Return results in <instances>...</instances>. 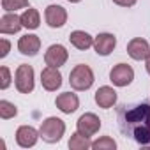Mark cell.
<instances>
[{
    "label": "cell",
    "instance_id": "6da1fadb",
    "mask_svg": "<svg viewBox=\"0 0 150 150\" xmlns=\"http://www.w3.org/2000/svg\"><path fill=\"white\" fill-rule=\"evenodd\" d=\"M117 122L125 138L150 148V101L120 104L117 108Z\"/></svg>",
    "mask_w": 150,
    "mask_h": 150
},
{
    "label": "cell",
    "instance_id": "7a4b0ae2",
    "mask_svg": "<svg viewBox=\"0 0 150 150\" xmlns=\"http://www.w3.org/2000/svg\"><path fill=\"white\" fill-rule=\"evenodd\" d=\"M64 132H65V124H64V120H60L57 117H50V118L42 120V124L39 127V134L46 143L60 141Z\"/></svg>",
    "mask_w": 150,
    "mask_h": 150
},
{
    "label": "cell",
    "instance_id": "3957f363",
    "mask_svg": "<svg viewBox=\"0 0 150 150\" xmlns=\"http://www.w3.org/2000/svg\"><path fill=\"white\" fill-rule=\"evenodd\" d=\"M69 83L74 90H88L94 83V71L85 64H78L69 74Z\"/></svg>",
    "mask_w": 150,
    "mask_h": 150
},
{
    "label": "cell",
    "instance_id": "277c9868",
    "mask_svg": "<svg viewBox=\"0 0 150 150\" xmlns=\"http://www.w3.org/2000/svg\"><path fill=\"white\" fill-rule=\"evenodd\" d=\"M14 85L20 94H30L34 90V69L28 64H21L14 74Z\"/></svg>",
    "mask_w": 150,
    "mask_h": 150
},
{
    "label": "cell",
    "instance_id": "5b68a950",
    "mask_svg": "<svg viewBox=\"0 0 150 150\" xmlns=\"http://www.w3.org/2000/svg\"><path fill=\"white\" fill-rule=\"evenodd\" d=\"M110 80L115 87H127L134 80V71L127 64H117L110 71Z\"/></svg>",
    "mask_w": 150,
    "mask_h": 150
},
{
    "label": "cell",
    "instance_id": "8992f818",
    "mask_svg": "<svg viewBox=\"0 0 150 150\" xmlns=\"http://www.w3.org/2000/svg\"><path fill=\"white\" fill-rule=\"evenodd\" d=\"M76 127H78V132H81L83 136L90 138V136H94L101 129V118L96 113H83L78 118Z\"/></svg>",
    "mask_w": 150,
    "mask_h": 150
},
{
    "label": "cell",
    "instance_id": "52a82bcc",
    "mask_svg": "<svg viewBox=\"0 0 150 150\" xmlns=\"http://www.w3.org/2000/svg\"><path fill=\"white\" fill-rule=\"evenodd\" d=\"M41 83H42L44 90H48V92L58 90L62 87V74H60L58 67H51V65L44 67L41 71Z\"/></svg>",
    "mask_w": 150,
    "mask_h": 150
},
{
    "label": "cell",
    "instance_id": "ba28073f",
    "mask_svg": "<svg viewBox=\"0 0 150 150\" xmlns=\"http://www.w3.org/2000/svg\"><path fill=\"white\" fill-rule=\"evenodd\" d=\"M67 58H69V53L62 44H51L44 53V62L46 65H51V67H62L67 62Z\"/></svg>",
    "mask_w": 150,
    "mask_h": 150
},
{
    "label": "cell",
    "instance_id": "9c48e42d",
    "mask_svg": "<svg viewBox=\"0 0 150 150\" xmlns=\"http://www.w3.org/2000/svg\"><path fill=\"white\" fill-rule=\"evenodd\" d=\"M44 18H46L48 27H51V28H60V27H64L65 21H67V11H65L62 6H48L46 11H44Z\"/></svg>",
    "mask_w": 150,
    "mask_h": 150
},
{
    "label": "cell",
    "instance_id": "30bf717a",
    "mask_svg": "<svg viewBox=\"0 0 150 150\" xmlns=\"http://www.w3.org/2000/svg\"><path fill=\"white\" fill-rule=\"evenodd\" d=\"M117 46V37L113 34H108V32H103L99 34L97 37H94V50L97 55L101 57H108Z\"/></svg>",
    "mask_w": 150,
    "mask_h": 150
},
{
    "label": "cell",
    "instance_id": "8fae6325",
    "mask_svg": "<svg viewBox=\"0 0 150 150\" xmlns=\"http://www.w3.org/2000/svg\"><path fill=\"white\" fill-rule=\"evenodd\" d=\"M39 138H41L39 131H35L32 125H21V127H18V131H16V143H18L21 148L34 146Z\"/></svg>",
    "mask_w": 150,
    "mask_h": 150
},
{
    "label": "cell",
    "instance_id": "7c38bea8",
    "mask_svg": "<svg viewBox=\"0 0 150 150\" xmlns=\"http://www.w3.org/2000/svg\"><path fill=\"white\" fill-rule=\"evenodd\" d=\"M127 53L132 60H146L150 55V46L145 39L141 37H134L129 41L127 44Z\"/></svg>",
    "mask_w": 150,
    "mask_h": 150
},
{
    "label": "cell",
    "instance_id": "4fadbf2b",
    "mask_svg": "<svg viewBox=\"0 0 150 150\" xmlns=\"http://www.w3.org/2000/svg\"><path fill=\"white\" fill-rule=\"evenodd\" d=\"M18 50L21 55H27V57H35L41 50V39L39 35H34V34H27L23 37H20L18 41Z\"/></svg>",
    "mask_w": 150,
    "mask_h": 150
},
{
    "label": "cell",
    "instance_id": "5bb4252c",
    "mask_svg": "<svg viewBox=\"0 0 150 150\" xmlns=\"http://www.w3.org/2000/svg\"><path fill=\"white\" fill-rule=\"evenodd\" d=\"M55 104H57V108H58L62 113L71 115V113H74V111L78 110V106H80V99H78V96H76V94L64 92V94L57 96Z\"/></svg>",
    "mask_w": 150,
    "mask_h": 150
},
{
    "label": "cell",
    "instance_id": "9a60e30c",
    "mask_svg": "<svg viewBox=\"0 0 150 150\" xmlns=\"http://www.w3.org/2000/svg\"><path fill=\"white\" fill-rule=\"evenodd\" d=\"M21 27H23L21 16H18L16 13H7L0 18V32L4 35L6 34H16V32H20Z\"/></svg>",
    "mask_w": 150,
    "mask_h": 150
},
{
    "label": "cell",
    "instance_id": "2e32d148",
    "mask_svg": "<svg viewBox=\"0 0 150 150\" xmlns=\"http://www.w3.org/2000/svg\"><path fill=\"white\" fill-rule=\"evenodd\" d=\"M96 103L99 108H111L115 103H117V92L111 88V87H101L97 92H96Z\"/></svg>",
    "mask_w": 150,
    "mask_h": 150
},
{
    "label": "cell",
    "instance_id": "e0dca14e",
    "mask_svg": "<svg viewBox=\"0 0 150 150\" xmlns=\"http://www.w3.org/2000/svg\"><path fill=\"white\" fill-rule=\"evenodd\" d=\"M69 41L74 48H78V50H88L90 46H94V37L83 30H74L71 32L69 35Z\"/></svg>",
    "mask_w": 150,
    "mask_h": 150
},
{
    "label": "cell",
    "instance_id": "ac0fdd59",
    "mask_svg": "<svg viewBox=\"0 0 150 150\" xmlns=\"http://www.w3.org/2000/svg\"><path fill=\"white\" fill-rule=\"evenodd\" d=\"M21 23H23V27L28 28V30H35V28H39V25H41V16H39L37 9L27 7L25 13L21 14Z\"/></svg>",
    "mask_w": 150,
    "mask_h": 150
},
{
    "label": "cell",
    "instance_id": "d6986e66",
    "mask_svg": "<svg viewBox=\"0 0 150 150\" xmlns=\"http://www.w3.org/2000/svg\"><path fill=\"white\" fill-rule=\"evenodd\" d=\"M69 148L71 150H87V148H92V141H90V138L83 136L81 132H74V134H71Z\"/></svg>",
    "mask_w": 150,
    "mask_h": 150
},
{
    "label": "cell",
    "instance_id": "ffe728a7",
    "mask_svg": "<svg viewBox=\"0 0 150 150\" xmlns=\"http://www.w3.org/2000/svg\"><path fill=\"white\" fill-rule=\"evenodd\" d=\"M18 115V108L13 104V103H9V101H0V118H4V120H9V118H13V117H16Z\"/></svg>",
    "mask_w": 150,
    "mask_h": 150
},
{
    "label": "cell",
    "instance_id": "44dd1931",
    "mask_svg": "<svg viewBox=\"0 0 150 150\" xmlns=\"http://www.w3.org/2000/svg\"><path fill=\"white\" fill-rule=\"evenodd\" d=\"M25 7H28V0H2V9L6 13H16Z\"/></svg>",
    "mask_w": 150,
    "mask_h": 150
},
{
    "label": "cell",
    "instance_id": "7402d4cb",
    "mask_svg": "<svg viewBox=\"0 0 150 150\" xmlns=\"http://www.w3.org/2000/svg\"><path fill=\"white\" fill-rule=\"evenodd\" d=\"M92 148H94V150H115V148H117V143L113 141V138L103 136V138H99L97 141H92Z\"/></svg>",
    "mask_w": 150,
    "mask_h": 150
},
{
    "label": "cell",
    "instance_id": "603a6c76",
    "mask_svg": "<svg viewBox=\"0 0 150 150\" xmlns=\"http://www.w3.org/2000/svg\"><path fill=\"white\" fill-rule=\"evenodd\" d=\"M0 74H2V81H0V88L6 90L9 85H11V72H9V67L2 65L0 67Z\"/></svg>",
    "mask_w": 150,
    "mask_h": 150
},
{
    "label": "cell",
    "instance_id": "cb8c5ba5",
    "mask_svg": "<svg viewBox=\"0 0 150 150\" xmlns=\"http://www.w3.org/2000/svg\"><path fill=\"white\" fill-rule=\"evenodd\" d=\"M9 50H11V42L4 37L2 39V51H0V58H6L9 55Z\"/></svg>",
    "mask_w": 150,
    "mask_h": 150
},
{
    "label": "cell",
    "instance_id": "d4e9b609",
    "mask_svg": "<svg viewBox=\"0 0 150 150\" xmlns=\"http://www.w3.org/2000/svg\"><path fill=\"white\" fill-rule=\"evenodd\" d=\"M113 2H115L117 6H120V7H132L138 0H113Z\"/></svg>",
    "mask_w": 150,
    "mask_h": 150
},
{
    "label": "cell",
    "instance_id": "484cf974",
    "mask_svg": "<svg viewBox=\"0 0 150 150\" xmlns=\"http://www.w3.org/2000/svg\"><path fill=\"white\" fill-rule=\"evenodd\" d=\"M145 67H146V72L150 74V55H148V58H146V64H145Z\"/></svg>",
    "mask_w": 150,
    "mask_h": 150
},
{
    "label": "cell",
    "instance_id": "4316f807",
    "mask_svg": "<svg viewBox=\"0 0 150 150\" xmlns=\"http://www.w3.org/2000/svg\"><path fill=\"white\" fill-rule=\"evenodd\" d=\"M67 2H71V4H76V2H81V0H67Z\"/></svg>",
    "mask_w": 150,
    "mask_h": 150
}]
</instances>
